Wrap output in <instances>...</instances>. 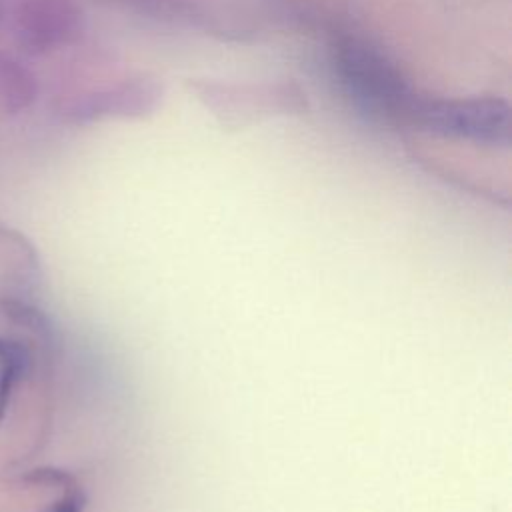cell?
I'll list each match as a JSON object with an SVG mask.
<instances>
[{"mask_svg":"<svg viewBox=\"0 0 512 512\" xmlns=\"http://www.w3.org/2000/svg\"><path fill=\"white\" fill-rule=\"evenodd\" d=\"M412 124L462 140L490 146H508L510 108L502 98H436L422 94Z\"/></svg>","mask_w":512,"mask_h":512,"instance_id":"7a4b0ae2","label":"cell"},{"mask_svg":"<svg viewBox=\"0 0 512 512\" xmlns=\"http://www.w3.org/2000/svg\"><path fill=\"white\" fill-rule=\"evenodd\" d=\"M332 64L342 88L362 110L382 120L412 124L422 94L380 48L346 38L336 44Z\"/></svg>","mask_w":512,"mask_h":512,"instance_id":"6da1fadb","label":"cell"},{"mask_svg":"<svg viewBox=\"0 0 512 512\" xmlns=\"http://www.w3.org/2000/svg\"><path fill=\"white\" fill-rule=\"evenodd\" d=\"M26 364L24 350L16 342L0 340V420L10 402L12 386Z\"/></svg>","mask_w":512,"mask_h":512,"instance_id":"3957f363","label":"cell"}]
</instances>
